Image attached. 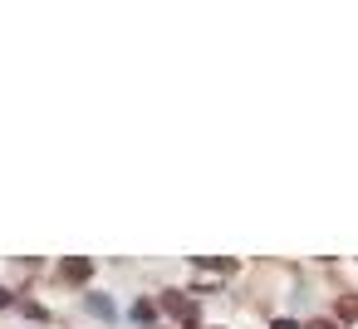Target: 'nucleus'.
<instances>
[{
  "mask_svg": "<svg viewBox=\"0 0 358 329\" xmlns=\"http://www.w3.org/2000/svg\"><path fill=\"white\" fill-rule=\"evenodd\" d=\"M162 309H167V314H177L187 329H196V304H192L182 290H167V295H162Z\"/></svg>",
  "mask_w": 358,
  "mask_h": 329,
  "instance_id": "1",
  "label": "nucleus"
},
{
  "mask_svg": "<svg viewBox=\"0 0 358 329\" xmlns=\"http://www.w3.org/2000/svg\"><path fill=\"white\" fill-rule=\"evenodd\" d=\"M192 265H206L211 275H231V270H236L231 255H192Z\"/></svg>",
  "mask_w": 358,
  "mask_h": 329,
  "instance_id": "2",
  "label": "nucleus"
},
{
  "mask_svg": "<svg viewBox=\"0 0 358 329\" xmlns=\"http://www.w3.org/2000/svg\"><path fill=\"white\" fill-rule=\"evenodd\" d=\"M89 275H94V260H84V255L64 260V280H89Z\"/></svg>",
  "mask_w": 358,
  "mask_h": 329,
  "instance_id": "3",
  "label": "nucleus"
},
{
  "mask_svg": "<svg viewBox=\"0 0 358 329\" xmlns=\"http://www.w3.org/2000/svg\"><path fill=\"white\" fill-rule=\"evenodd\" d=\"M89 309H94V314H99V319H113V304H108V300H103V295H89Z\"/></svg>",
  "mask_w": 358,
  "mask_h": 329,
  "instance_id": "4",
  "label": "nucleus"
},
{
  "mask_svg": "<svg viewBox=\"0 0 358 329\" xmlns=\"http://www.w3.org/2000/svg\"><path fill=\"white\" fill-rule=\"evenodd\" d=\"M152 314H157V309H152V300H138V304H133V319H138V324H148Z\"/></svg>",
  "mask_w": 358,
  "mask_h": 329,
  "instance_id": "5",
  "label": "nucleus"
},
{
  "mask_svg": "<svg viewBox=\"0 0 358 329\" xmlns=\"http://www.w3.org/2000/svg\"><path fill=\"white\" fill-rule=\"evenodd\" d=\"M338 319H358V300L343 295V300H338Z\"/></svg>",
  "mask_w": 358,
  "mask_h": 329,
  "instance_id": "6",
  "label": "nucleus"
},
{
  "mask_svg": "<svg viewBox=\"0 0 358 329\" xmlns=\"http://www.w3.org/2000/svg\"><path fill=\"white\" fill-rule=\"evenodd\" d=\"M270 329H299L294 319H270Z\"/></svg>",
  "mask_w": 358,
  "mask_h": 329,
  "instance_id": "7",
  "label": "nucleus"
},
{
  "mask_svg": "<svg viewBox=\"0 0 358 329\" xmlns=\"http://www.w3.org/2000/svg\"><path fill=\"white\" fill-rule=\"evenodd\" d=\"M309 329H334V319H309Z\"/></svg>",
  "mask_w": 358,
  "mask_h": 329,
  "instance_id": "8",
  "label": "nucleus"
},
{
  "mask_svg": "<svg viewBox=\"0 0 358 329\" xmlns=\"http://www.w3.org/2000/svg\"><path fill=\"white\" fill-rule=\"evenodd\" d=\"M0 304H10V290H6V285H0Z\"/></svg>",
  "mask_w": 358,
  "mask_h": 329,
  "instance_id": "9",
  "label": "nucleus"
}]
</instances>
